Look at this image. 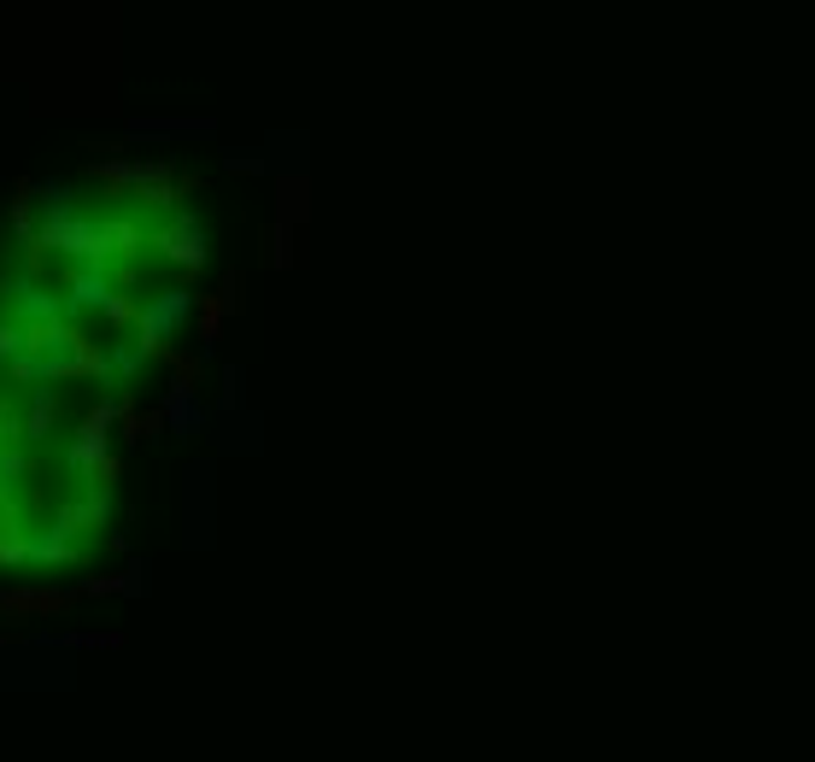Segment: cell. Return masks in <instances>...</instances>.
<instances>
[{
  "mask_svg": "<svg viewBox=\"0 0 815 762\" xmlns=\"http://www.w3.org/2000/svg\"><path fill=\"white\" fill-rule=\"evenodd\" d=\"M83 563V534H71V528H30V569H77Z\"/></svg>",
  "mask_w": 815,
  "mask_h": 762,
  "instance_id": "cell-3",
  "label": "cell"
},
{
  "mask_svg": "<svg viewBox=\"0 0 815 762\" xmlns=\"http://www.w3.org/2000/svg\"><path fill=\"white\" fill-rule=\"evenodd\" d=\"M65 604H71L65 592H0V616H48Z\"/></svg>",
  "mask_w": 815,
  "mask_h": 762,
  "instance_id": "cell-5",
  "label": "cell"
},
{
  "mask_svg": "<svg viewBox=\"0 0 815 762\" xmlns=\"http://www.w3.org/2000/svg\"><path fill=\"white\" fill-rule=\"evenodd\" d=\"M153 246H159V258L182 264V271H200V264H206V230H200L189 212H176L165 230L153 235Z\"/></svg>",
  "mask_w": 815,
  "mask_h": 762,
  "instance_id": "cell-2",
  "label": "cell"
},
{
  "mask_svg": "<svg viewBox=\"0 0 815 762\" xmlns=\"http://www.w3.org/2000/svg\"><path fill=\"white\" fill-rule=\"evenodd\" d=\"M53 428H59V394L53 387H35L24 405V440H48Z\"/></svg>",
  "mask_w": 815,
  "mask_h": 762,
  "instance_id": "cell-4",
  "label": "cell"
},
{
  "mask_svg": "<svg viewBox=\"0 0 815 762\" xmlns=\"http://www.w3.org/2000/svg\"><path fill=\"white\" fill-rule=\"evenodd\" d=\"M112 423H118V405H94L83 417V428H77L71 446H65V469H71V476L89 481L94 469L112 458Z\"/></svg>",
  "mask_w": 815,
  "mask_h": 762,
  "instance_id": "cell-1",
  "label": "cell"
}]
</instances>
